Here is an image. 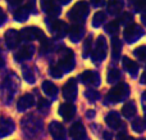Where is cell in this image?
Wrapping results in <instances>:
<instances>
[{
    "label": "cell",
    "mask_w": 146,
    "mask_h": 140,
    "mask_svg": "<svg viewBox=\"0 0 146 140\" xmlns=\"http://www.w3.org/2000/svg\"><path fill=\"white\" fill-rule=\"evenodd\" d=\"M33 102H35V99H33V95H31V94L22 95V97L18 99V102H17V109L21 111V112H23V111L28 109L30 107H32Z\"/></svg>",
    "instance_id": "11"
},
{
    "label": "cell",
    "mask_w": 146,
    "mask_h": 140,
    "mask_svg": "<svg viewBox=\"0 0 146 140\" xmlns=\"http://www.w3.org/2000/svg\"><path fill=\"white\" fill-rule=\"evenodd\" d=\"M4 19H5V13H4V10L0 8V25L4 22Z\"/></svg>",
    "instance_id": "36"
},
{
    "label": "cell",
    "mask_w": 146,
    "mask_h": 140,
    "mask_svg": "<svg viewBox=\"0 0 146 140\" xmlns=\"http://www.w3.org/2000/svg\"><path fill=\"white\" fill-rule=\"evenodd\" d=\"M145 140H146V139H145Z\"/></svg>",
    "instance_id": "46"
},
{
    "label": "cell",
    "mask_w": 146,
    "mask_h": 140,
    "mask_svg": "<svg viewBox=\"0 0 146 140\" xmlns=\"http://www.w3.org/2000/svg\"><path fill=\"white\" fill-rule=\"evenodd\" d=\"M59 1H62V3H67L68 0H59Z\"/></svg>",
    "instance_id": "43"
},
{
    "label": "cell",
    "mask_w": 146,
    "mask_h": 140,
    "mask_svg": "<svg viewBox=\"0 0 146 140\" xmlns=\"http://www.w3.org/2000/svg\"><path fill=\"white\" fill-rule=\"evenodd\" d=\"M69 33H71V39L73 41H77L78 39L81 37V33H82V27H81L80 25H77V23H74V25L71 27V30H69Z\"/></svg>",
    "instance_id": "23"
},
{
    "label": "cell",
    "mask_w": 146,
    "mask_h": 140,
    "mask_svg": "<svg viewBox=\"0 0 146 140\" xmlns=\"http://www.w3.org/2000/svg\"><path fill=\"white\" fill-rule=\"evenodd\" d=\"M92 116H95V112H94V111H87V117L91 118Z\"/></svg>",
    "instance_id": "38"
},
{
    "label": "cell",
    "mask_w": 146,
    "mask_h": 140,
    "mask_svg": "<svg viewBox=\"0 0 146 140\" xmlns=\"http://www.w3.org/2000/svg\"><path fill=\"white\" fill-rule=\"evenodd\" d=\"M141 35V28L137 25H129L128 27L124 30V39L127 41H133L137 40Z\"/></svg>",
    "instance_id": "12"
},
{
    "label": "cell",
    "mask_w": 146,
    "mask_h": 140,
    "mask_svg": "<svg viewBox=\"0 0 146 140\" xmlns=\"http://www.w3.org/2000/svg\"><path fill=\"white\" fill-rule=\"evenodd\" d=\"M121 49H122V44L121 40L118 37H113L111 40V50H113V58H118L119 54H121Z\"/></svg>",
    "instance_id": "21"
},
{
    "label": "cell",
    "mask_w": 146,
    "mask_h": 140,
    "mask_svg": "<svg viewBox=\"0 0 146 140\" xmlns=\"http://www.w3.org/2000/svg\"><path fill=\"white\" fill-rule=\"evenodd\" d=\"M19 41H21V35L18 31L8 30L5 32V43H7V46L9 49H14L19 44Z\"/></svg>",
    "instance_id": "8"
},
{
    "label": "cell",
    "mask_w": 146,
    "mask_h": 140,
    "mask_svg": "<svg viewBox=\"0 0 146 140\" xmlns=\"http://www.w3.org/2000/svg\"><path fill=\"white\" fill-rule=\"evenodd\" d=\"M101 3H103V0H92L94 5H101Z\"/></svg>",
    "instance_id": "39"
},
{
    "label": "cell",
    "mask_w": 146,
    "mask_h": 140,
    "mask_svg": "<svg viewBox=\"0 0 146 140\" xmlns=\"http://www.w3.org/2000/svg\"><path fill=\"white\" fill-rule=\"evenodd\" d=\"M122 63H123L124 68L128 72H131V73H136L137 69H139V64L135 61H132L131 58H128V57H124V58L122 59Z\"/></svg>",
    "instance_id": "18"
},
{
    "label": "cell",
    "mask_w": 146,
    "mask_h": 140,
    "mask_svg": "<svg viewBox=\"0 0 146 140\" xmlns=\"http://www.w3.org/2000/svg\"><path fill=\"white\" fill-rule=\"evenodd\" d=\"M33 53V48L31 45H23L19 50L15 54V59L17 61H26V59H30L32 57Z\"/></svg>",
    "instance_id": "14"
},
{
    "label": "cell",
    "mask_w": 146,
    "mask_h": 140,
    "mask_svg": "<svg viewBox=\"0 0 146 140\" xmlns=\"http://www.w3.org/2000/svg\"><path fill=\"white\" fill-rule=\"evenodd\" d=\"M142 19H144L145 22H146V14H145V15H142Z\"/></svg>",
    "instance_id": "42"
},
{
    "label": "cell",
    "mask_w": 146,
    "mask_h": 140,
    "mask_svg": "<svg viewBox=\"0 0 146 140\" xmlns=\"http://www.w3.org/2000/svg\"><path fill=\"white\" fill-rule=\"evenodd\" d=\"M106 55V41L104 36H99L96 39L95 48L92 49V59L96 62L103 61Z\"/></svg>",
    "instance_id": "3"
},
{
    "label": "cell",
    "mask_w": 146,
    "mask_h": 140,
    "mask_svg": "<svg viewBox=\"0 0 146 140\" xmlns=\"http://www.w3.org/2000/svg\"><path fill=\"white\" fill-rule=\"evenodd\" d=\"M21 40H42L45 37L44 32L37 27H26L19 32Z\"/></svg>",
    "instance_id": "5"
},
{
    "label": "cell",
    "mask_w": 146,
    "mask_h": 140,
    "mask_svg": "<svg viewBox=\"0 0 146 140\" xmlns=\"http://www.w3.org/2000/svg\"><path fill=\"white\" fill-rule=\"evenodd\" d=\"M8 3H9L10 5H17V4H19V3H22V0H8Z\"/></svg>",
    "instance_id": "37"
},
{
    "label": "cell",
    "mask_w": 146,
    "mask_h": 140,
    "mask_svg": "<svg viewBox=\"0 0 146 140\" xmlns=\"http://www.w3.org/2000/svg\"><path fill=\"white\" fill-rule=\"evenodd\" d=\"M122 113L126 118H132L136 115V104L135 102H127L122 108Z\"/></svg>",
    "instance_id": "17"
},
{
    "label": "cell",
    "mask_w": 146,
    "mask_h": 140,
    "mask_svg": "<svg viewBox=\"0 0 146 140\" xmlns=\"http://www.w3.org/2000/svg\"><path fill=\"white\" fill-rule=\"evenodd\" d=\"M76 113V107L72 103H63L59 105V115L64 118L66 121H69L74 116Z\"/></svg>",
    "instance_id": "9"
},
{
    "label": "cell",
    "mask_w": 146,
    "mask_h": 140,
    "mask_svg": "<svg viewBox=\"0 0 146 140\" xmlns=\"http://www.w3.org/2000/svg\"><path fill=\"white\" fill-rule=\"evenodd\" d=\"M50 75L53 77H55V79H59V77H62V75H63V71H62L56 64H54V66L50 67Z\"/></svg>",
    "instance_id": "30"
},
{
    "label": "cell",
    "mask_w": 146,
    "mask_h": 140,
    "mask_svg": "<svg viewBox=\"0 0 146 140\" xmlns=\"http://www.w3.org/2000/svg\"><path fill=\"white\" fill-rule=\"evenodd\" d=\"M105 28H106V31H108L109 33H111V35L117 33V32H118V30H119V23H118V21H113V22H109L108 25L105 26Z\"/></svg>",
    "instance_id": "29"
},
{
    "label": "cell",
    "mask_w": 146,
    "mask_h": 140,
    "mask_svg": "<svg viewBox=\"0 0 146 140\" xmlns=\"http://www.w3.org/2000/svg\"><path fill=\"white\" fill-rule=\"evenodd\" d=\"M132 129H133L136 133H142L144 131V129H145V123H144V121L141 120V118H136V120L133 121V123H132Z\"/></svg>",
    "instance_id": "28"
},
{
    "label": "cell",
    "mask_w": 146,
    "mask_h": 140,
    "mask_svg": "<svg viewBox=\"0 0 146 140\" xmlns=\"http://www.w3.org/2000/svg\"><path fill=\"white\" fill-rule=\"evenodd\" d=\"M49 130H50V134L54 140H66V130L60 122H56V121L51 122L49 126Z\"/></svg>",
    "instance_id": "7"
},
{
    "label": "cell",
    "mask_w": 146,
    "mask_h": 140,
    "mask_svg": "<svg viewBox=\"0 0 146 140\" xmlns=\"http://www.w3.org/2000/svg\"><path fill=\"white\" fill-rule=\"evenodd\" d=\"M135 1V5H136L137 8H142L146 5V0H133Z\"/></svg>",
    "instance_id": "35"
},
{
    "label": "cell",
    "mask_w": 146,
    "mask_h": 140,
    "mask_svg": "<svg viewBox=\"0 0 146 140\" xmlns=\"http://www.w3.org/2000/svg\"><path fill=\"white\" fill-rule=\"evenodd\" d=\"M98 80V76L96 73H94L92 71H85L81 73V80L85 84H94V80Z\"/></svg>",
    "instance_id": "22"
},
{
    "label": "cell",
    "mask_w": 146,
    "mask_h": 140,
    "mask_svg": "<svg viewBox=\"0 0 146 140\" xmlns=\"http://www.w3.org/2000/svg\"><path fill=\"white\" fill-rule=\"evenodd\" d=\"M145 126H146V115H145Z\"/></svg>",
    "instance_id": "44"
},
{
    "label": "cell",
    "mask_w": 146,
    "mask_h": 140,
    "mask_svg": "<svg viewBox=\"0 0 146 140\" xmlns=\"http://www.w3.org/2000/svg\"><path fill=\"white\" fill-rule=\"evenodd\" d=\"M144 95H145V97H146V93H145V94H144Z\"/></svg>",
    "instance_id": "45"
},
{
    "label": "cell",
    "mask_w": 146,
    "mask_h": 140,
    "mask_svg": "<svg viewBox=\"0 0 146 140\" xmlns=\"http://www.w3.org/2000/svg\"><path fill=\"white\" fill-rule=\"evenodd\" d=\"M56 66L63 72L71 71L73 67H74V54H73V51L69 50V49H66L64 53L62 54V58H60V61L58 62Z\"/></svg>",
    "instance_id": "4"
},
{
    "label": "cell",
    "mask_w": 146,
    "mask_h": 140,
    "mask_svg": "<svg viewBox=\"0 0 146 140\" xmlns=\"http://www.w3.org/2000/svg\"><path fill=\"white\" fill-rule=\"evenodd\" d=\"M129 93V87L127 84H124V82H122V84H118L115 85V86H113L110 90H109L108 93V99L110 100V102H121L122 99H124V98L128 95Z\"/></svg>",
    "instance_id": "2"
},
{
    "label": "cell",
    "mask_w": 146,
    "mask_h": 140,
    "mask_svg": "<svg viewBox=\"0 0 146 140\" xmlns=\"http://www.w3.org/2000/svg\"><path fill=\"white\" fill-rule=\"evenodd\" d=\"M123 8V0H109L108 4V9L111 14L114 13H119Z\"/></svg>",
    "instance_id": "20"
},
{
    "label": "cell",
    "mask_w": 146,
    "mask_h": 140,
    "mask_svg": "<svg viewBox=\"0 0 146 140\" xmlns=\"http://www.w3.org/2000/svg\"><path fill=\"white\" fill-rule=\"evenodd\" d=\"M121 21H122V22H124V23H127V22H131V21H132V15L129 14V13H124V14L122 15Z\"/></svg>",
    "instance_id": "34"
},
{
    "label": "cell",
    "mask_w": 146,
    "mask_h": 140,
    "mask_svg": "<svg viewBox=\"0 0 146 140\" xmlns=\"http://www.w3.org/2000/svg\"><path fill=\"white\" fill-rule=\"evenodd\" d=\"M119 140H133V139L129 138V136H123V135H121V138H119Z\"/></svg>",
    "instance_id": "40"
},
{
    "label": "cell",
    "mask_w": 146,
    "mask_h": 140,
    "mask_svg": "<svg viewBox=\"0 0 146 140\" xmlns=\"http://www.w3.org/2000/svg\"><path fill=\"white\" fill-rule=\"evenodd\" d=\"M87 13H88V4L86 1H83V0H81V1L76 3L73 5V8L68 13V17L73 22H78V21L83 19L87 15Z\"/></svg>",
    "instance_id": "1"
},
{
    "label": "cell",
    "mask_w": 146,
    "mask_h": 140,
    "mask_svg": "<svg viewBox=\"0 0 146 140\" xmlns=\"http://www.w3.org/2000/svg\"><path fill=\"white\" fill-rule=\"evenodd\" d=\"M104 21H105V14H104V12H98V13H95V15H94V18H92V25L98 27L101 23H104Z\"/></svg>",
    "instance_id": "27"
},
{
    "label": "cell",
    "mask_w": 146,
    "mask_h": 140,
    "mask_svg": "<svg viewBox=\"0 0 146 140\" xmlns=\"http://www.w3.org/2000/svg\"><path fill=\"white\" fill-rule=\"evenodd\" d=\"M42 90L46 95H50V97H55L56 93H58V87H56V85H54L51 81H44Z\"/></svg>",
    "instance_id": "19"
},
{
    "label": "cell",
    "mask_w": 146,
    "mask_h": 140,
    "mask_svg": "<svg viewBox=\"0 0 146 140\" xmlns=\"http://www.w3.org/2000/svg\"><path fill=\"white\" fill-rule=\"evenodd\" d=\"M63 97L68 102H72L76 99V97H77V84H76L74 79H69L63 86Z\"/></svg>",
    "instance_id": "6"
},
{
    "label": "cell",
    "mask_w": 146,
    "mask_h": 140,
    "mask_svg": "<svg viewBox=\"0 0 146 140\" xmlns=\"http://www.w3.org/2000/svg\"><path fill=\"white\" fill-rule=\"evenodd\" d=\"M91 37H87V40H86L85 43V48H83V57H87V54L90 53V49H91Z\"/></svg>",
    "instance_id": "33"
},
{
    "label": "cell",
    "mask_w": 146,
    "mask_h": 140,
    "mask_svg": "<svg viewBox=\"0 0 146 140\" xmlns=\"http://www.w3.org/2000/svg\"><path fill=\"white\" fill-rule=\"evenodd\" d=\"M14 130V123L9 118H0V138L9 135L10 133H13Z\"/></svg>",
    "instance_id": "13"
},
{
    "label": "cell",
    "mask_w": 146,
    "mask_h": 140,
    "mask_svg": "<svg viewBox=\"0 0 146 140\" xmlns=\"http://www.w3.org/2000/svg\"><path fill=\"white\" fill-rule=\"evenodd\" d=\"M28 14H30V10H28L26 7H23V8H21V9H18L17 12H15L14 18L17 21H26L27 17H28Z\"/></svg>",
    "instance_id": "25"
},
{
    "label": "cell",
    "mask_w": 146,
    "mask_h": 140,
    "mask_svg": "<svg viewBox=\"0 0 146 140\" xmlns=\"http://www.w3.org/2000/svg\"><path fill=\"white\" fill-rule=\"evenodd\" d=\"M141 82H145V84H146V69H145V72H144V76L141 77Z\"/></svg>",
    "instance_id": "41"
},
{
    "label": "cell",
    "mask_w": 146,
    "mask_h": 140,
    "mask_svg": "<svg viewBox=\"0 0 146 140\" xmlns=\"http://www.w3.org/2000/svg\"><path fill=\"white\" fill-rule=\"evenodd\" d=\"M119 76H121V75H119L118 69H115V68L109 69V72H108V82H110V84H114V82L118 81Z\"/></svg>",
    "instance_id": "26"
},
{
    "label": "cell",
    "mask_w": 146,
    "mask_h": 140,
    "mask_svg": "<svg viewBox=\"0 0 146 140\" xmlns=\"http://www.w3.org/2000/svg\"><path fill=\"white\" fill-rule=\"evenodd\" d=\"M86 98H87L90 102H95V100L99 99V93L94 91V90H87V91H86Z\"/></svg>",
    "instance_id": "32"
},
{
    "label": "cell",
    "mask_w": 146,
    "mask_h": 140,
    "mask_svg": "<svg viewBox=\"0 0 146 140\" xmlns=\"http://www.w3.org/2000/svg\"><path fill=\"white\" fill-rule=\"evenodd\" d=\"M135 54L139 57L140 59L142 61H146V45H142V46H139V48L135 50Z\"/></svg>",
    "instance_id": "31"
},
{
    "label": "cell",
    "mask_w": 146,
    "mask_h": 140,
    "mask_svg": "<svg viewBox=\"0 0 146 140\" xmlns=\"http://www.w3.org/2000/svg\"><path fill=\"white\" fill-rule=\"evenodd\" d=\"M42 9L50 15H56L59 13V7L54 3V0H42Z\"/></svg>",
    "instance_id": "16"
},
{
    "label": "cell",
    "mask_w": 146,
    "mask_h": 140,
    "mask_svg": "<svg viewBox=\"0 0 146 140\" xmlns=\"http://www.w3.org/2000/svg\"><path fill=\"white\" fill-rule=\"evenodd\" d=\"M51 31H54V32H58L59 35H64V32H66L67 30V26L64 22H60V21H56V22H54L53 25L50 26Z\"/></svg>",
    "instance_id": "24"
},
{
    "label": "cell",
    "mask_w": 146,
    "mask_h": 140,
    "mask_svg": "<svg viewBox=\"0 0 146 140\" xmlns=\"http://www.w3.org/2000/svg\"><path fill=\"white\" fill-rule=\"evenodd\" d=\"M85 127L82 126V123L80 122H76L73 123L71 126V129H69V136L73 139V140H82L85 138Z\"/></svg>",
    "instance_id": "10"
},
{
    "label": "cell",
    "mask_w": 146,
    "mask_h": 140,
    "mask_svg": "<svg viewBox=\"0 0 146 140\" xmlns=\"http://www.w3.org/2000/svg\"><path fill=\"white\" fill-rule=\"evenodd\" d=\"M105 122L108 126H110L111 129H119L122 125V121H121V117L118 116L117 112H110L108 113V116L105 117Z\"/></svg>",
    "instance_id": "15"
}]
</instances>
